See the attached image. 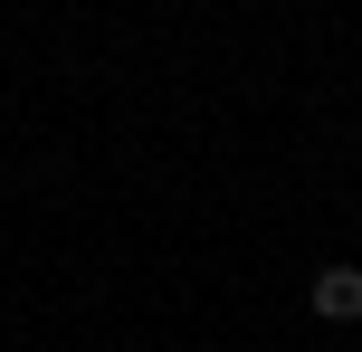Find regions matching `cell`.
Instances as JSON below:
<instances>
[{"label":"cell","mask_w":362,"mask_h":352,"mask_svg":"<svg viewBox=\"0 0 362 352\" xmlns=\"http://www.w3.org/2000/svg\"><path fill=\"white\" fill-rule=\"evenodd\" d=\"M305 305L325 324H362V267H325V277L305 286Z\"/></svg>","instance_id":"1"}]
</instances>
